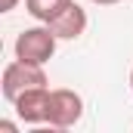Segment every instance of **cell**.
<instances>
[{
	"label": "cell",
	"instance_id": "cell-1",
	"mask_svg": "<svg viewBox=\"0 0 133 133\" xmlns=\"http://www.w3.org/2000/svg\"><path fill=\"white\" fill-rule=\"evenodd\" d=\"M56 34L50 25H34V28H25V31L16 37V43H12V53H16V59H22V62H34V65H46L53 56H56Z\"/></svg>",
	"mask_w": 133,
	"mask_h": 133
},
{
	"label": "cell",
	"instance_id": "cell-2",
	"mask_svg": "<svg viewBox=\"0 0 133 133\" xmlns=\"http://www.w3.org/2000/svg\"><path fill=\"white\" fill-rule=\"evenodd\" d=\"M34 87H46V71H43V65L12 59L9 65L3 68L0 90H3V99L6 102H16L22 93H28V90H34Z\"/></svg>",
	"mask_w": 133,
	"mask_h": 133
},
{
	"label": "cell",
	"instance_id": "cell-3",
	"mask_svg": "<svg viewBox=\"0 0 133 133\" xmlns=\"http://www.w3.org/2000/svg\"><path fill=\"white\" fill-rule=\"evenodd\" d=\"M84 118V99L81 93L59 87V90H50V108H46V124L53 130H68L74 127L77 121Z\"/></svg>",
	"mask_w": 133,
	"mask_h": 133
},
{
	"label": "cell",
	"instance_id": "cell-4",
	"mask_svg": "<svg viewBox=\"0 0 133 133\" xmlns=\"http://www.w3.org/2000/svg\"><path fill=\"white\" fill-rule=\"evenodd\" d=\"M50 28H53V34L59 37V40H77L81 34L87 31V9L84 6H77L74 0H68L65 6L46 22Z\"/></svg>",
	"mask_w": 133,
	"mask_h": 133
},
{
	"label": "cell",
	"instance_id": "cell-5",
	"mask_svg": "<svg viewBox=\"0 0 133 133\" xmlns=\"http://www.w3.org/2000/svg\"><path fill=\"white\" fill-rule=\"evenodd\" d=\"M16 115L25 124H46V108H50V87H34L28 93H22L12 102Z\"/></svg>",
	"mask_w": 133,
	"mask_h": 133
},
{
	"label": "cell",
	"instance_id": "cell-6",
	"mask_svg": "<svg viewBox=\"0 0 133 133\" xmlns=\"http://www.w3.org/2000/svg\"><path fill=\"white\" fill-rule=\"evenodd\" d=\"M68 0H25V9H28V16L31 19H37V22H50L62 6H65Z\"/></svg>",
	"mask_w": 133,
	"mask_h": 133
},
{
	"label": "cell",
	"instance_id": "cell-7",
	"mask_svg": "<svg viewBox=\"0 0 133 133\" xmlns=\"http://www.w3.org/2000/svg\"><path fill=\"white\" fill-rule=\"evenodd\" d=\"M19 0H0V12H12Z\"/></svg>",
	"mask_w": 133,
	"mask_h": 133
},
{
	"label": "cell",
	"instance_id": "cell-8",
	"mask_svg": "<svg viewBox=\"0 0 133 133\" xmlns=\"http://www.w3.org/2000/svg\"><path fill=\"white\" fill-rule=\"evenodd\" d=\"M90 3H96V6H115V3H121V0H90Z\"/></svg>",
	"mask_w": 133,
	"mask_h": 133
},
{
	"label": "cell",
	"instance_id": "cell-9",
	"mask_svg": "<svg viewBox=\"0 0 133 133\" xmlns=\"http://www.w3.org/2000/svg\"><path fill=\"white\" fill-rule=\"evenodd\" d=\"M130 90H133V68H130Z\"/></svg>",
	"mask_w": 133,
	"mask_h": 133
}]
</instances>
